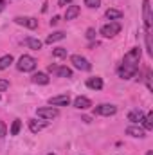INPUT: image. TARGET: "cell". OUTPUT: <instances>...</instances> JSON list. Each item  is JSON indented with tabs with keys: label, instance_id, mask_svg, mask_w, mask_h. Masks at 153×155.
<instances>
[{
	"label": "cell",
	"instance_id": "obj_7",
	"mask_svg": "<svg viewBox=\"0 0 153 155\" xmlns=\"http://www.w3.org/2000/svg\"><path fill=\"white\" fill-rule=\"evenodd\" d=\"M142 13H144V27H146V33H150V27H151V5H150V0H144L142 2Z\"/></svg>",
	"mask_w": 153,
	"mask_h": 155
},
{
	"label": "cell",
	"instance_id": "obj_10",
	"mask_svg": "<svg viewBox=\"0 0 153 155\" xmlns=\"http://www.w3.org/2000/svg\"><path fill=\"white\" fill-rule=\"evenodd\" d=\"M115 112H117V107L115 105H99V107H96V114H99V116H114Z\"/></svg>",
	"mask_w": 153,
	"mask_h": 155
},
{
	"label": "cell",
	"instance_id": "obj_2",
	"mask_svg": "<svg viewBox=\"0 0 153 155\" xmlns=\"http://www.w3.org/2000/svg\"><path fill=\"white\" fill-rule=\"evenodd\" d=\"M139 60H141V49H139V47H133V49H130V51L124 54L122 63H124V65H133V67H139Z\"/></svg>",
	"mask_w": 153,
	"mask_h": 155
},
{
	"label": "cell",
	"instance_id": "obj_4",
	"mask_svg": "<svg viewBox=\"0 0 153 155\" xmlns=\"http://www.w3.org/2000/svg\"><path fill=\"white\" fill-rule=\"evenodd\" d=\"M137 71H139V67H133V65H121L119 69H117V74L122 78V79H130V78H133L137 74Z\"/></svg>",
	"mask_w": 153,
	"mask_h": 155
},
{
	"label": "cell",
	"instance_id": "obj_12",
	"mask_svg": "<svg viewBox=\"0 0 153 155\" xmlns=\"http://www.w3.org/2000/svg\"><path fill=\"white\" fill-rule=\"evenodd\" d=\"M86 87L88 88H92V90H101L103 88V79L101 78H88L86 79Z\"/></svg>",
	"mask_w": 153,
	"mask_h": 155
},
{
	"label": "cell",
	"instance_id": "obj_11",
	"mask_svg": "<svg viewBox=\"0 0 153 155\" xmlns=\"http://www.w3.org/2000/svg\"><path fill=\"white\" fill-rule=\"evenodd\" d=\"M74 107L79 108V110H86V108H90L92 107V101L88 99V97H83V96H79L74 99Z\"/></svg>",
	"mask_w": 153,
	"mask_h": 155
},
{
	"label": "cell",
	"instance_id": "obj_19",
	"mask_svg": "<svg viewBox=\"0 0 153 155\" xmlns=\"http://www.w3.org/2000/svg\"><path fill=\"white\" fill-rule=\"evenodd\" d=\"M54 72H56L60 78H72V71H70L69 67H56Z\"/></svg>",
	"mask_w": 153,
	"mask_h": 155
},
{
	"label": "cell",
	"instance_id": "obj_32",
	"mask_svg": "<svg viewBox=\"0 0 153 155\" xmlns=\"http://www.w3.org/2000/svg\"><path fill=\"white\" fill-rule=\"evenodd\" d=\"M70 2H72V0H58V4H60L61 7H63V5H67V4H70Z\"/></svg>",
	"mask_w": 153,
	"mask_h": 155
},
{
	"label": "cell",
	"instance_id": "obj_6",
	"mask_svg": "<svg viewBox=\"0 0 153 155\" xmlns=\"http://www.w3.org/2000/svg\"><path fill=\"white\" fill-rule=\"evenodd\" d=\"M15 22L18 25H24V27H29V29H36L38 27V20L33 18V16H16Z\"/></svg>",
	"mask_w": 153,
	"mask_h": 155
},
{
	"label": "cell",
	"instance_id": "obj_1",
	"mask_svg": "<svg viewBox=\"0 0 153 155\" xmlns=\"http://www.w3.org/2000/svg\"><path fill=\"white\" fill-rule=\"evenodd\" d=\"M16 67H18V71H22V72H31V71H34V69H36V60H34L33 56L24 54V56L18 60Z\"/></svg>",
	"mask_w": 153,
	"mask_h": 155
},
{
	"label": "cell",
	"instance_id": "obj_8",
	"mask_svg": "<svg viewBox=\"0 0 153 155\" xmlns=\"http://www.w3.org/2000/svg\"><path fill=\"white\" fill-rule=\"evenodd\" d=\"M58 110L56 108H52V107H45V108H38L36 110V116L41 117V119H54V117H58Z\"/></svg>",
	"mask_w": 153,
	"mask_h": 155
},
{
	"label": "cell",
	"instance_id": "obj_3",
	"mask_svg": "<svg viewBox=\"0 0 153 155\" xmlns=\"http://www.w3.org/2000/svg\"><path fill=\"white\" fill-rule=\"evenodd\" d=\"M119 31H121V25L117 22H110V24H106V25L101 27V35L105 38H114L115 35H119Z\"/></svg>",
	"mask_w": 153,
	"mask_h": 155
},
{
	"label": "cell",
	"instance_id": "obj_28",
	"mask_svg": "<svg viewBox=\"0 0 153 155\" xmlns=\"http://www.w3.org/2000/svg\"><path fill=\"white\" fill-rule=\"evenodd\" d=\"M5 132H7V130H5V123H4V121H0V139H4V137L7 135Z\"/></svg>",
	"mask_w": 153,
	"mask_h": 155
},
{
	"label": "cell",
	"instance_id": "obj_29",
	"mask_svg": "<svg viewBox=\"0 0 153 155\" xmlns=\"http://www.w3.org/2000/svg\"><path fill=\"white\" fill-rule=\"evenodd\" d=\"M9 88V81L7 79H0V92L2 90H7Z\"/></svg>",
	"mask_w": 153,
	"mask_h": 155
},
{
	"label": "cell",
	"instance_id": "obj_18",
	"mask_svg": "<svg viewBox=\"0 0 153 155\" xmlns=\"http://www.w3.org/2000/svg\"><path fill=\"white\" fill-rule=\"evenodd\" d=\"M65 38V33H61V31H56V33H52V35H49L47 36V43H54V41H60V40Z\"/></svg>",
	"mask_w": 153,
	"mask_h": 155
},
{
	"label": "cell",
	"instance_id": "obj_24",
	"mask_svg": "<svg viewBox=\"0 0 153 155\" xmlns=\"http://www.w3.org/2000/svg\"><path fill=\"white\" fill-rule=\"evenodd\" d=\"M20 128H22V121L20 119H15L13 121V126H11V135H18Z\"/></svg>",
	"mask_w": 153,
	"mask_h": 155
},
{
	"label": "cell",
	"instance_id": "obj_31",
	"mask_svg": "<svg viewBox=\"0 0 153 155\" xmlns=\"http://www.w3.org/2000/svg\"><path fill=\"white\" fill-rule=\"evenodd\" d=\"M60 22V16H52V20H50V25H56Z\"/></svg>",
	"mask_w": 153,
	"mask_h": 155
},
{
	"label": "cell",
	"instance_id": "obj_13",
	"mask_svg": "<svg viewBox=\"0 0 153 155\" xmlns=\"http://www.w3.org/2000/svg\"><path fill=\"white\" fill-rule=\"evenodd\" d=\"M126 134L132 135V137H144V128H141V126H128Z\"/></svg>",
	"mask_w": 153,
	"mask_h": 155
},
{
	"label": "cell",
	"instance_id": "obj_34",
	"mask_svg": "<svg viewBox=\"0 0 153 155\" xmlns=\"http://www.w3.org/2000/svg\"><path fill=\"white\" fill-rule=\"evenodd\" d=\"M146 155H153V152H148V153H146Z\"/></svg>",
	"mask_w": 153,
	"mask_h": 155
},
{
	"label": "cell",
	"instance_id": "obj_15",
	"mask_svg": "<svg viewBox=\"0 0 153 155\" xmlns=\"http://www.w3.org/2000/svg\"><path fill=\"white\" fill-rule=\"evenodd\" d=\"M142 117H144L142 110H132V112L128 114V121H132V123H141Z\"/></svg>",
	"mask_w": 153,
	"mask_h": 155
},
{
	"label": "cell",
	"instance_id": "obj_23",
	"mask_svg": "<svg viewBox=\"0 0 153 155\" xmlns=\"http://www.w3.org/2000/svg\"><path fill=\"white\" fill-rule=\"evenodd\" d=\"M142 124H144V128L146 130H153V114L150 112L148 116L142 117Z\"/></svg>",
	"mask_w": 153,
	"mask_h": 155
},
{
	"label": "cell",
	"instance_id": "obj_25",
	"mask_svg": "<svg viewBox=\"0 0 153 155\" xmlns=\"http://www.w3.org/2000/svg\"><path fill=\"white\" fill-rule=\"evenodd\" d=\"M52 54H54L56 58H65V56H67V49L58 47V49H54V51H52Z\"/></svg>",
	"mask_w": 153,
	"mask_h": 155
},
{
	"label": "cell",
	"instance_id": "obj_9",
	"mask_svg": "<svg viewBox=\"0 0 153 155\" xmlns=\"http://www.w3.org/2000/svg\"><path fill=\"white\" fill-rule=\"evenodd\" d=\"M70 103V97L69 94H61V96H54L49 99V105L50 107H63V105H69Z\"/></svg>",
	"mask_w": 153,
	"mask_h": 155
},
{
	"label": "cell",
	"instance_id": "obj_30",
	"mask_svg": "<svg viewBox=\"0 0 153 155\" xmlns=\"http://www.w3.org/2000/svg\"><path fill=\"white\" fill-rule=\"evenodd\" d=\"M86 38H88V40L96 38V29H92V27H90V29H86Z\"/></svg>",
	"mask_w": 153,
	"mask_h": 155
},
{
	"label": "cell",
	"instance_id": "obj_21",
	"mask_svg": "<svg viewBox=\"0 0 153 155\" xmlns=\"http://www.w3.org/2000/svg\"><path fill=\"white\" fill-rule=\"evenodd\" d=\"M29 128H31V132H40V130H43L45 128V123H38V121H34V119H31L29 121Z\"/></svg>",
	"mask_w": 153,
	"mask_h": 155
},
{
	"label": "cell",
	"instance_id": "obj_33",
	"mask_svg": "<svg viewBox=\"0 0 153 155\" xmlns=\"http://www.w3.org/2000/svg\"><path fill=\"white\" fill-rule=\"evenodd\" d=\"M4 7H5V2H4V0H0V13L4 11Z\"/></svg>",
	"mask_w": 153,
	"mask_h": 155
},
{
	"label": "cell",
	"instance_id": "obj_26",
	"mask_svg": "<svg viewBox=\"0 0 153 155\" xmlns=\"http://www.w3.org/2000/svg\"><path fill=\"white\" fill-rule=\"evenodd\" d=\"M85 5L90 7V9H94V7L97 9V7L101 5V0H85Z\"/></svg>",
	"mask_w": 153,
	"mask_h": 155
},
{
	"label": "cell",
	"instance_id": "obj_20",
	"mask_svg": "<svg viewBox=\"0 0 153 155\" xmlns=\"http://www.w3.org/2000/svg\"><path fill=\"white\" fill-rule=\"evenodd\" d=\"M11 63H13V56H11V54H5V56H2V58H0V71L7 69Z\"/></svg>",
	"mask_w": 153,
	"mask_h": 155
},
{
	"label": "cell",
	"instance_id": "obj_16",
	"mask_svg": "<svg viewBox=\"0 0 153 155\" xmlns=\"http://www.w3.org/2000/svg\"><path fill=\"white\" fill-rule=\"evenodd\" d=\"M31 79H33V83H38V85H47L49 83V76L43 74V72H36Z\"/></svg>",
	"mask_w": 153,
	"mask_h": 155
},
{
	"label": "cell",
	"instance_id": "obj_14",
	"mask_svg": "<svg viewBox=\"0 0 153 155\" xmlns=\"http://www.w3.org/2000/svg\"><path fill=\"white\" fill-rule=\"evenodd\" d=\"M79 5H69L67 7V13H65V20H74L77 15H79Z\"/></svg>",
	"mask_w": 153,
	"mask_h": 155
},
{
	"label": "cell",
	"instance_id": "obj_27",
	"mask_svg": "<svg viewBox=\"0 0 153 155\" xmlns=\"http://www.w3.org/2000/svg\"><path fill=\"white\" fill-rule=\"evenodd\" d=\"M146 49H148V54L151 56L153 51H151V38H150V33H146Z\"/></svg>",
	"mask_w": 153,
	"mask_h": 155
},
{
	"label": "cell",
	"instance_id": "obj_35",
	"mask_svg": "<svg viewBox=\"0 0 153 155\" xmlns=\"http://www.w3.org/2000/svg\"><path fill=\"white\" fill-rule=\"evenodd\" d=\"M49 155H56V153H49Z\"/></svg>",
	"mask_w": 153,
	"mask_h": 155
},
{
	"label": "cell",
	"instance_id": "obj_22",
	"mask_svg": "<svg viewBox=\"0 0 153 155\" xmlns=\"http://www.w3.org/2000/svg\"><path fill=\"white\" fill-rule=\"evenodd\" d=\"M106 18L108 20H119V18H122V13L119 9H108L106 11Z\"/></svg>",
	"mask_w": 153,
	"mask_h": 155
},
{
	"label": "cell",
	"instance_id": "obj_5",
	"mask_svg": "<svg viewBox=\"0 0 153 155\" xmlns=\"http://www.w3.org/2000/svg\"><path fill=\"white\" fill-rule=\"evenodd\" d=\"M70 63H72L76 69H79V71H90V69H92V65L88 63V60L83 58V56H79V54H74V56L70 58Z\"/></svg>",
	"mask_w": 153,
	"mask_h": 155
},
{
	"label": "cell",
	"instance_id": "obj_17",
	"mask_svg": "<svg viewBox=\"0 0 153 155\" xmlns=\"http://www.w3.org/2000/svg\"><path fill=\"white\" fill-rule=\"evenodd\" d=\"M25 43H27V47H29V49H33V51H38V49H41V41H40L38 38L29 36V38H25Z\"/></svg>",
	"mask_w": 153,
	"mask_h": 155
}]
</instances>
